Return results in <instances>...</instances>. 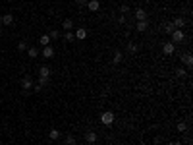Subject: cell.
<instances>
[{
    "label": "cell",
    "instance_id": "cell-16",
    "mask_svg": "<svg viewBox=\"0 0 193 145\" xmlns=\"http://www.w3.org/2000/svg\"><path fill=\"white\" fill-rule=\"evenodd\" d=\"M27 54H29V58H37V56H39V49H37V46H29Z\"/></svg>",
    "mask_w": 193,
    "mask_h": 145
},
{
    "label": "cell",
    "instance_id": "cell-32",
    "mask_svg": "<svg viewBox=\"0 0 193 145\" xmlns=\"http://www.w3.org/2000/svg\"><path fill=\"white\" fill-rule=\"evenodd\" d=\"M0 22H2V12H0Z\"/></svg>",
    "mask_w": 193,
    "mask_h": 145
},
{
    "label": "cell",
    "instance_id": "cell-2",
    "mask_svg": "<svg viewBox=\"0 0 193 145\" xmlns=\"http://www.w3.org/2000/svg\"><path fill=\"white\" fill-rule=\"evenodd\" d=\"M170 37H172V41H170V43H181V41H184L185 39V33H184V29H174V31H172V33H170Z\"/></svg>",
    "mask_w": 193,
    "mask_h": 145
},
{
    "label": "cell",
    "instance_id": "cell-1",
    "mask_svg": "<svg viewBox=\"0 0 193 145\" xmlns=\"http://www.w3.org/2000/svg\"><path fill=\"white\" fill-rule=\"evenodd\" d=\"M101 124H102V126H112V124H114V112L104 110L101 114Z\"/></svg>",
    "mask_w": 193,
    "mask_h": 145
},
{
    "label": "cell",
    "instance_id": "cell-3",
    "mask_svg": "<svg viewBox=\"0 0 193 145\" xmlns=\"http://www.w3.org/2000/svg\"><path fill=\"white\" fill-rule=\"evenodd\" d=\"M174 50H176V45H174V43H164V45H162V52H164L166 56L174 54Z\"/></svg>",
    "mask_w": 193,
    "mask_h": 145
},
{
    "label": "cell",
    "instance_id": "cell-4",
    "mask_svg": "<svg viewBox=\"0 0 193 145\" xmlns=\"http://www.w3.org/2000/svg\"><path fill=\"white\" fill-rule=\"evenodd\" d=\"M87 8H89V12H98L101 2H98V0H87Z\"/></svg>",
    "mask_w": 193,
    "mask_h": 145
},
{
    "label": "cell",
    "instance_id": "cell-24",
    "mask_svg": "<svg viewBox=\"0 0 193 145\" xmlns=\"http://www.w3.org/2000/svg\"><path fill=\"white\" fill-rule=\"evenodd\" d=\"M39 85H48V77H43V76H39Z\"/></svg>",
    "mask_w": 193,
    "mask_h": 145
},
{
    "label": "cell",
    "instance_id": "cell-18",
    "mask_svg": "<svg viewBox=\"0 0 193 145\" xmlns=\"http://www.w3.org/2000/svg\"><path fill=\"white\" fill-rule=\"evenodd\" d=\"M122 58H124V54L120 52V50H116V52H114V58H112V64H120Z\"/></svg>",
    "mask_w": 193,
    "mask_h": 145
},
{
    "label": "cell",
    "instance_id": "cell-15",
    "mask_svg": "<svg viewBox=\"0 0 193 145\" xmlns=\"http://www.w3.org/2000/svg\"><path fill=\"white\" fill-rule=\"evenodd\" d=\"M60 137H62V133H60L58 130H56V128L48 132V139H52V141H56V139H60Z\"/></svg>",
    "mask_w": 193,
    "mask_h": 145
},
{
    "label": "cell",
    "instance_id": "cell-14",
    "mask_svg": "<svg viewBox=\"0 0 193 145\" xmlns=\"http://www.w3.org/2000/svg\"><path fill=\"white\" fill-rule=\"evenodd\" d=\"M172 25H174L176 29H181V27H185V19L184 18H176L174 22H172Z\"/></svg>",
    "mask_w": 193,
    "mask_h": 145
},
{
    "label": "cell",
    "instance_id": "cell-19",
    "mask_svg": "<svg viewBox=\"0 0 193 145\" xmlns=\"http://www.w3.org/2000/svg\"><path fill=\"white\" fill-rule=\"evenodd\" d=\"M39 43L43 45V46H46V45H50V37L48 35H41V39H39Z\"/></svg>",
    "mask_w": 193,
    "mask_h": 145
},
{
    "label": "cell",
    "instance_id": "cell-34",
    "mask_svg": "<svg viewBox=\"0 0 193 145\" xmlns=\"http://www.w3.org/2000/svg\"><path fill=\"white\" fill-rule=\"evenodd\" d=\"M77 2H83V0H77Z\"/></svg>",
    "mask_w": 193,
    "mask_h": 145
},
{
    "label": "cell",
    "instance_id": "cell-33",
    "mask_svg": "<svg viewBox=\"0 0 193 145\" xmlns=\"http://www.w3.org/2000/svg\"><path fill=\"white\" fill-rule=\"evenodd\" d=\"M0 33H2V23H0Z\"/></svg>",
    "mask_w": 193,
    "mask_h": 145
},
{
    "label": "cell",
    "instance_id": "cell-27",
    "mask_svg": "<svg viewBox=\"0 0 193 145\" xmlns=\"http://www.w3.org/2000/svg\"><path fill=\"white\" fill-rule=\"evenodd\" d=\"M18 49H19V50H27V43H25V41H19V43H18Z\"/></svg>",
    "mask_w": 193,
    "mask_h": 145
},
{
    "label": "cell",
    "instance_id": "cell-31",
    "mask_svg": "<svg viewBox=\"0 0 193 145\" xmlns=\"http://www.w3.org/2000/svg\"><path fill=\"white\" fill-rule=\"evenodd\" d=\"M168 145H180V143H178V141H172V143H168Z\"/></svg>",
    "mask_w": 193,
    "mask_h": 145
},
{
    "label": "cell",
    "instance_id": "cell-20",
    "mask_svg": "<svg viewBox=\"0 0 193 145\" xmlns=\"http://www.w3.org/2000/svg\"><path fill=\"white\" fill-rule=\"evenodd\" d=\"M64 141H66V145H75V137L70 133V136H66V137H64Z\"/></svg>",
    "mask_w": 193,
    "mask_h": 145
},
{
    "label": "cell",
    "instance_id": "cell-12",
    "mask_svg": "<svg viewBox=\"0 0 193 145\" xmlns=\"http://www.w3.org/2000/svg\"><path fill=\"white\" fill-rule=\"evenodd\" d=\"M75 39H79V41L87 39V29H85V27H79V29L75 31Z\"/></svg>",
    "mask_w": 193,
    "mask_h": 145
},
{
    "label": "cell",
    "instance_id": "cell-10",
    "mask_svg": "<svg viewBox=\"0 0 193 145\" xmlns=\"http://www.w3.org/2000/svg\"><path fill=\"white\" fill-rule=\"evenodd\" d=\"M97 139H98V136H97L95 132H87V133H85V141H87V143L93 145V143H97Z\"/></svg>",
    "mask_w": 193,
    "mask_h": 145
},
{
    "label": "cell",
    "instance_id": "cell-26",
    "mask_svg": "<svg viewBox=\"0 0 193 145\" xmlns=\"http://www.w3.org/2000/svg\"><path fill=\"white\" fill-rule=\"evenodd\" d=\"M137 49H139V46H137V45H133V43H129V45H128V50H129V52H137Z\"/></svg>",
    "mask_w": 193,
    "mask_h": 145
},
{
    "label": "cell",
    "instance_id": "cell-22",
    "mask_svg": "<svg viewBox=\"0 0 193 145\" xmlns=\"http://www.w3.org/2000/svg\"><path fill=\"white\" fill-rule=\"evenodd\" d=\"M66 41H68V43H72V41H74L75 39V35L74 33H72V31H66V37H64Z\"/></svg>",
    "mask_w": 193,
    "mask_h": 145
},
{
    "label": "cell",
    "instance_id": "cell-11",
    "mask_svg": "<svg viewBox=\"0 0 193 145\" xmlns=\"http://www.w3.org/2000/svg\"><path fill=\"white\" fill-rule=\"evenodd\" d=\"M62 27H64L66 31H72V29H74V19H72V18H66L64 22H62Z\"/></svg>",
    "mask_w": 193,
    "mask_h": 145
},
{
    "label": "cell",
    "instance_id": "cell-28",
    "mask_svg": "<svg viewBox=\"0 0 193 145\" xmlns=\"http://www.w3.org/2000/svg\"><path fill=\"white\" fill-rule=\"evenodd\" d=\"M176 74H178L180 77H184V76H185V70H184V68H178V70H176Z\"/></svg>",
    "mask_w": 193,
    "mask_h": 145
},
{
    "label": "cell",
    "instance_id": "cell-6",
    "mask_svg": "<svg viewBox=\"0 0 193 145\" xmlns=\"http://www.w3.org/2000/svg\"><path fill=\"white\" fill-rule=\"evenodd\" d=\"M135 29H137L139 33H145V31L149 29V22H147V19H143V22H137V23H135Z\"/></svg>",
    "mask_w": 193,
    "mask_h": 145
},
{
    "label": "cell",
    "instance_id": "cell-9",
    "mask_svg": "<svg viewBox=\"0 0 193 145\" xmlns=\"http://www.w3.org/2000/svg\"><path fill=\"white\" fill-rule=\"evenodd\" d=\"M135 19H137V22H143V19H147V12H145L143 8H137V10H135Z\"/></svg>",
    "mask_w": 193,
    "mask_h": 145
},
{
    "label": "cell",
    "instance_id": "cell-5",
    "mask_svg": "<svg viewBox=\"0 0 193 145\" xmlns=\"http://www.w3.org/2000/svg\"><path fill=\"white\" fill-rule=\"evenodd\" d=\"M2 27H6V25H12L14 23V15L12 14H2Z\"/></svg>",
    "mask_w": 193,
    "mask_h": 145
},
{
    "label": "cell",
    "instance_id": "cell-17",
    "mask_svg": "<svg viewBox=\"0 0 193 145\" xmlns=\"http://www.w3.org/2000/svg\"><path fill=\"white\" fill-rule=\"evenodd\" d=\"M39 76H43V77H50V68H48V66H41Z\"/></svg>",
    "mask_w": 193,
    "mask_h": 145
},
{
    "label": "cell",
    "instance_id": "cell-21",
    "mask_svg": "<svg viewBox=\"0 0 193 145\" xmlns=\"http://www.w3.org/2000/svg\"><path fill=\"white\" fill-rule=\"evenodd\" d=\"M48 37H50V41H56V39H58V37H60V33H58V29H52V31H50V33H48Z\"/></svg>",
    "mask_w": 193,
    "mask_h": 145
},
{
    "label": "cell",
    "instance_id": "cell-13",
    "mask_svg": "<svg viewBox=\"0 0 193 145\" xmlns=\"http://www.w3.org/2000/svg\"><path fill=\"white\" fill-rule=\"evenodd\" d=\"M181 60H184V64L187 66V68H191V66H193V56L189 52H185L184 56H181Z\"/></svg>",
    "mask_w": 193,
    "mask_h": 145
},
{
    "label": "cell",
    "instance_id": "cell-8",
    "mask_svg": "<svg viewBox=\"0 0 193 145\" xmlns=\"http://www.w3.org/2000/svg\"><path fill=\"white\" fill-rule=\"evenodd\" d=\"M52 56H54V49L50 45L43 46V58H52Z\"/></svg>",
    "mask_w": 193,
    "mask_h": 145
},
{
    "label": "cell",
    "instance_id": "cell-7",
    "mask_svg": "<svg viewBox=\"0 0 193 145\" xmlns=\"http://www.w3.org/2000/svg\"><path fill=\"white\" fill-rule=\"evenodd\" d=\"M22 87H23V89L25 91H31V89H33V81H31V77L27 76V77H23V79H22Z\"/></svg>",
    "mask_w": 193,
    "mask_h": 145
},
{
    "label": "cell",
    "instance_id": "cell-25",
    "mask_svg": "<svg viewBox=\"0 0 193 145\" xmlns=\"http://www.w3.org/2000/svg\"><path fill=\"white\" fill-rule=\"evenodd\" d=\"M174 29H176V27H174L172 23H164V31H166V33H172Z\"/></svg>",
    "mask_w": 193,
    "mask_h": 145
},
{
    "label": "cell",
    "instance_id": "cell-30",
    "mask_svg": "<svg viewBox=\"0 0 193 145\" xmlns=\"http://www.w3.org/2000/svg\"><path fill=\"white\" fill-rule=\"evenodd\" d=\"M120 12H122V14H128L129 8H128V6H122V8H120Z\"/></svg>",
    "mask_w": 193,
    "mask_h": 145
},
{
    "label": "cell",
    "instance_id": "cell-29",
    "mask_svg": "<svg viewBox=\"0 0 193 145\" xmlns=\"http://www.w3.org/2000/svg\"><path fill=\"white\" fill-rule=\"evenodd\" d=\"M33 91H35V93H41V91H43V85H39V83L33 85Z\"/></svg>",
    "mask_w": 193,
    "mask_h": 145
},
{
    "label": "cell",
    "instance_id": "cell-23",
    "mask_svg": "<svg viewBox=\"0 0 193 145\" xmlns=\"http://www.w3.org/2000/svg\"><path fill=\"white\" fill-rule=\"evenodd\" d=\"M185 130H187V124H185V122H178V132L184 133Z\"/></svg>",
    "mask_w": 193,
    "mask_h": 145
}]
</instances>
